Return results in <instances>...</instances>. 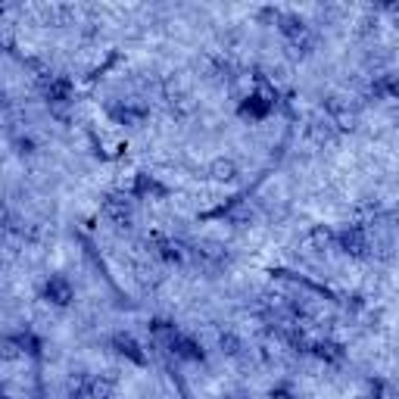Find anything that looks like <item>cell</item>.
I'll use <instances>...</instances> for the list:
<instances>
[{"instance_id": "6da1fadb", "label": "cell", "mask_w": 399, "mask_h": 399, "mask_svg": "<svg viewBox=\"0 0 399 399\" xmlns=\"http://www.w3.org/2000/svg\"><path fill=\"white\" fill-rule=\"evenodd\" d=\"M334 250H340V253H346L353 259H368L374 247H371L368 231L362 225H346L340 231H334Z\"/></svg>"}, {"instance_id": "7a4b0ae2", "label": "cell", "mask_w": 399, "mask_h": 399, "mask_svg": "<svg viewBox=\"0 0 399 399\" xmlns=\"http://www.w3.org/2000/svg\"><path fill=\"white\" fill-rule=\"evenodd\" d=\"M103 216H107L116 228H132L134 200L125 197V193H107V200H103Z\"/></svg>"}, {"instance_id": "3957f363", "label": "cell", "mask_w": 399, "mask_h": 399, "mask_svg": "<svg viewBox=\"0 0 399 399\" xmlns=\"http://www.w3.org/2000/svg\"><path fill=\"white\" fill-rule=\"evenodd\" d=\"M41 94L50 107H63V103H72L75 97V85H72L69 75H47L41 78Z\"/></svg>"}, {"instance_id": "277c9868", "label": "cell", "mask_w": 399, "mask_h": 399, "mask_svg": "<svg viewBox=\"0 0 399 399\" xmlns=\"http://www.w3.org/2000/svg\"><path fill=\"white\" fill-rule=\"evenodd\" d=\"M147 116H150V107L141 100H119V103H112L110 107V119L112 122H119V125H144Z\"/></svg>"}, {"instance_id": "5b68a950", "label": "cell", "mask_w": 399, "mask_h": 399, "mask_svg": "<svg viewBox=\"0 0 399 399\" xmlns=\"http://www.w3.org/2000/svg\"><path fill=\"white\" fill-rule=\"evenodd\" d=\"M272 110H275V91H265V87H259V91H253L250 97H243V103H240V116L256 119V122L272 116Z\"/></svg>"}, {"instance_id": "8992f818", "label": "cell", "mask_w": 399, "mask_h": 399, "mask_svg": "<svg viewBox=\"0 0 399 399\" xmlns=\"http://www.w3.org/2000/svg\"><path fill=\"white\" fill-rule=\"evenodd\" d=\"M44 299L50 306L66 309V306H72V299H75V287H72V281L63 278V275H50V278L44 281Z\"/></svg>"}, {"instance_id": "52a82bcc", "label": "cell", "mask_w": 399, "mask_h": 399, "mask_svg": "<svg viewBox=\"0 0 399 399\" xmlns=\"http://www.w3.org/2000/svg\"><path fill=\"white\" fill-rule=\"evenodd\" d=\"M110 346L116 349V356H122V359H128L132 365H144L150 362V356H147V349L137 344V340L132 337V334H112V340H110Z\"/></svg>"}, {"instance_id": "ba28073f", "label": "cell", "mask_w": 399, "mask_h": 399, "mask_svg": "<svg viewBox=\"0 0 399 399\" xmlns=\"http://www.w3.org/2000/svg\"><path fill=\"white\" fill-rule=\"evenodd\" d=\"M166 349L175 356V359H181V362H203V359H206V356H203V346H200L193 337H187V334H181V331H178L175 337L169 340Z\"/></svg>"}, {"instance_id": "9c48e42d", "label": "cell", "mask_w": 399, "mask_h": 399, "mask_svg": "<svg viewBox=\"0 0 399 399\" xmlns=\"http://www.w3.org/2000/svg\"><path fill=\"white\" fill-rule=\"evenodd\" d=\"M150 247H153V253H156L162 262H169V265H178V262H184V247L178 240L172 238H162V234H153L150 238Z\"/></svg>"}, {"instance_id": "30bf717a", "label": "cell", "mask_w": 399, "mask_h": 399, "mask_svg": "<svg viewBox=\"0 0 399 399\" xmlns=\"http://www.w3.org/2000/svg\"><path fill=\"white\" fill-rule=\"evenodd\" d=\"M132 197L137 200H150V197H166V187H162L153 175L147 172H137L134 175V184H132Z\"/></svg>"}, {"instance_id": "8fae6325", "label": "cell", "mask_w": 399, "mask_h": 399, "mask_svg": "<svg viewBox=\"0 0 399 399\" xmlns=\"http://www.w3.org/2000/svg\"><path fill=\"white\" fill-rule=\"evenodd\" d=\"M94 381L97 374H87V371H78L66 381V393L69 399H94Z\"/></svg>"}, {"instance_id": "7c38bea8", "label": "cell", "mask_w": 399, "mask_h": 399, "mask_svg": "<svg viewBox=\"0 0 399 399\" xmlns=\"http://www.w3.org/2000/svg\"><path fill=\"white\" fill-rule=\"evenodd\" d=\"M309 353H312L319 362H324V365H340V362L346 359L344 346L334 344V340H319V344H312V349H309Z\"/></svg>"}, {"instance_id": "4fadbf2b", "label": "cell", "mask_w": 399, "mask_h": 399, "mask_svg": "<svg viewBox=\"0 0 399 399\" xmlns=\"http://www.w3.org/2000/svg\"><path fill=\"white\" fill-rule=\"evenodd\" d=\"M22 356H26V349H22L19 334H4V337H0V359L16 362V359H22Z\"/></svg>"}, {"instance_id": "5bb4252c", "label": "cell", "mask_w": 399, "mask_h": 399, "mask_svg": "<svg viewBox=\"0 0 399 399\" xmlns=\"http://www.w3.org/2000/svg\"><path fill=\"white\" fill-rule=\"evenodd\" d=\"M209 175H213L216 181H234V178L240 175V169L234 159H216L213 166H209Z\"/></svg>"}, {"instance_id": "9a60e30c", "label": "cell", "mask_w": 399, "mask_h": 399, "mask_svg": "<svg viewBox=\"0 0 399 399\" xmlns=\"http://www.w3.org/2000/svg\"><path fill=\"white\" fill-rule=\"evenodd\" d=\"M309 247H312L315 253L334 250V231H331V228H315V231L309 234Z\"/></svg>"}, {"instance_id": "2e32d148", "label": "cell", "mask_w": 399, "mask_h": 399, "mask_svg": "<svg viewBox=\"0 0 399 399\" xmlns=\"http://www.w3.org/2000/svg\"><path fill=\"white\" fill-rule=\"evenodd\" d=\"M150 334H153L156 340H162V344H169V340H172L175 334H178V328H175L172 321H166V319H153V321H150Z\"/></svg>"}, {"instance_id": "e0dca14e", "label": "cell", "mask_w": 399, "mask_h": 399, "mask_svg": "<svg viewBox=\"0 0 399 399\" xmlns=\"http://www.w3.org/2000/svg\"><path fill=\"white\" fill-rule=\"evenodd\" d=\"M374 94L378 97H393L396 94V78L393 75H381L374 81Z\"/></svg>"}, {"instance_id": "ac0fdd59", "label": "cell", "mask_w": 399, "mask_h": 399, "mask_svg": "<svg viewBox=\"0 0 399 399\" xmlns=\"http://www.w3.org/2000/svg\"><path fill=\"white\" fill-rule=\"evenodd\" d=\"M218 344H222V349H225V353L228 356H240V340L238 337H234V334H222V340H218Z\"/></svg>"}, {"instance_id": "d6986e66", "label": "cell", "mask_w": 399, "mask_h": 399, "mask_svg": "<svg viewBox=\"0 0 399 399\" xmlns=\"http://www.w3.org/2000/svg\"><path fill=\"white\" fill-rule=\"evenodd\" d=\"M272 396H275V399H293V393H290V390L284 387V384H281V387H275V390H272Z\"/></svg>"}, {"instance_id": "ffe728a7", "label": "cell", "mask_w": 399, "mask_h": 399, "mask_svg": "<svg viewBox=\"0 0 399 399\" xmlns=\"http://www.w3.org/2000/svg\"><path fill=\"white\" fill-rule=\"evenodd\" d=\"M218 399H250V396H240V393H231V396H218Z\"/></svg>"}, {"instance_id": "44dd1931", "label": "cell", "mask_w": 399, "mask_h": 399, "mask_svg": "<svg viewBox=\"0 0 399 399\" xmlns=\"http://www.w3.org/2000/svg\"><path fill=\"white\" fill-rule=\"evenodd\" d=\"M0 399H6V390L4 387H0Z\"/></svg>"}]
</instances>
